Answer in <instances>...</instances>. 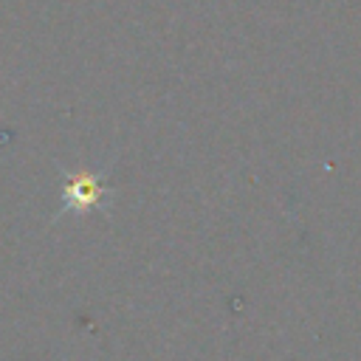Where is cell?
<instances>
[{"label": "cell", "mask_w": 361, "mask_h": 361, "mask_svg": "<svg viewBox=\"0 0 361 361\" xmlns=\"http://www.w3.org/2000/svg\"><path fill=\"white\" fill-rule=\"evenodd\" d=\"M62 178V206L54 220L65 214H87V212H104L107 197L113 195L107 183L104 169H59Z\"/></svg>", "instance_id": "6da1fadb"}]
</instances>
